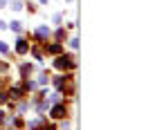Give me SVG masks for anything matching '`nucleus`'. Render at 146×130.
Returning <instances> with one entry per match:
<instances>
[{"label":"nucleus","mask_w":146,"mask_h":130,"mask_svg":"<svg viewBox=\"0 0 146 130\" xmlns=\"http://www.w3.org/2000/svg\"><path fill=\"white\" fill-rule=\"evenodd\" d=\"M58 70H70V67H74V61L70 58V56H61V58H56L54 63Z\"/></svg>","instance_id":"f257e3e1"},{"label":"nucleus","mask_w":146,"mask_h":130,"mask_svg":"<svg viewBox=\"0 0 146 130\" xmlns=\"http://www.w3.org/2000/svg\"><path fill=\"white\" fill-rule=\"evenodd\" d=\"M16 43H18V45H16V52H18V54H27V52H29V45H27V40L18 38Z\"/></svg>","instance_id":"f03ea898"},{"label":"nucleus","mask_w":146,"mask_h":130,"mask_svg":"<svg viewBox=\"0 0 146 130\" xmlns=\"http://www.w3.org/2000/svg\"><path fill=\"white\" fill-rule=\"evenodd\" d=\"M52 117H54V119H63V117H65V108H63V106H54V108H52Z\"/></svg>","instance_id":"7ed1b4c3"},{"label":"nucleus","mask_w":146,"mask_h":130,"mask_svg":"<svg viewBox=\"0 0 146 130\" xmlns=\"http://www.w3.org/2000/svg\"><path fill=\"white\" fill-rule=\"evenodd\" d=\"M47 36H50V29H47V27H38L36 29V38L38 40H45Z\"/></svg>","instance_id":"20e7f679"},{"label":"nucleus","mask_w":146,"mask_h":130,"mask_svg":"<svg viewBox=\"0 0 146 130\" xmlns=\"http://www.w3.org/2000/svg\"><path fill=\"white\" fill-rule=\"evenodd\" d=\"M38 126H45V121H43V119H34V121H29V128H38Z\"/></svg>","instance_id":"39448f33"},{"label":"nucleus","mask_w":146,"mask_h":130,"mask_svg":"<svg viewBox=\"0 0 146 130\" xmlns=\"http://www.w3.org/2000/svg\"><path fill=\"white\" fill-rule=\"evenodd\" d=\"M20 92H23L20 88H11V92H9V96H11V99H18V96H20Z\"/></svg>","instance_id":"423d86ee"},{"label":"nucleus","mask_w":146,"mask_h":130,"mask_svg":"<svg viewBox=\"0 0 146 130\" xmlns=\"http://www.w3.org/2000/svg\"><path fill=\"white\" fill-rule=\"evenodd\" d=\"M61 45H50V54H61Z\"/></svg>","instance_id":"0eeeda50"},{"label":"nucleus","mask_w":146,"mask_h":130,"mask_svg":"<svg viewBox=\"0 0 146 130\" xmlns=\"http://www.w3.org/2000/svg\"><path fill=\"white\" fill-rule=\"evenodd\" d=\"M11 9H14V11H20V9H23V2L14 0V2H11Z\"/></svg>","instance_id":"6e6552de"},{"label":"nucleus","mask_w":146,"mask_h":130,"mask_svg":"<svg viewBox=\"0 0 146 130\" xmlns=\"http://www.w3.org/2000/svg\"><path fill=\"white\" fill-rule=\"evenodd\" d=\"M20 72H23V76H27L29 72H32V65H23V67H20Z\"/></svg>","instance_id":"1a4fd4ad"},{"label":"nucleus","mask_w":146,"mask_h":130,"mask_svg":"<svg viewBox=\"0 0 146 130\" xmlns=\"http://www.w3.org/2000/svg\"><path fill=\"white\" fill-rule=\"evenodd\" d=\"M7 52H9V47H7V45L0 40V54H7Z\"/></svg>","instance_id":"9d476101"},{"label":"nucleus","mask_w":146,"mask_h":130,"mask_svg":"<svg viewBox=\"0 0 146 130\" xmlns=\"http://www.w3.org/2000/svg\"><path fill=\"white\" fill-rule=\"evenodd\" d=\"M32 54H34V56H36V58H38V61H40V58H43V54H40V49H38V47H34V49H32Z\"/></svg>","instance_id":"9b49d317"},{"label":"nucleus","mask_w":146,"mask_h":130,"mask_svg":"<svg viewBox=\"0 0 146 130\" xmlns=\"http://www.w3.org/2000/svg\"><path fill=\"white\" fill-rule=\"evenodd\" d=\"M70 47H72V49L79 47V38H72V40H70Z\"/></svg>","instance_id":"f8f14e48"},{"label":"nucleus","mask_w":146,"mask_h":130,"mask_svg":"<svg viewBox=\"0 0 146 130\" xmlns=\"http://www.w3.org/2000/svg\"><path fill=\"white\" fill-rule=\"evenodd\" d=\"M61 96H63V94H61V92L52 94V101H54V103H58V101H61Z\"/></svg>","instance_id":"ddd939ff"},{"label":"nucleus","mask_w":146,"mask_h":130,"mask_svg":"<svg viewBox=\"0 0 146 130\" xmlns=\"http://www.w3.org/2000/svg\"><path fill=\"white\" fill-rule=\"evenodd\" d=\"M47 79H50L47 74H40V76H38V83H47Z\"/></svg>","instance_id":"4468645a"},{"label":"nucleus","mask_w":146,"mask_h":130,"mask_svg":"<svg viewBox=\"0 0 146 130\" xmlns=\"http://www.w3.org/2000/svg\"><path fill=\"white\" fill-rule=\"evenodd\" d=\"M7 99H9V94H5V92H0V103H5V101H7Z\"/></svg>","instance_id":"2eb2a0df"},{"label":"nucleus","mask_w":146,"mask_h":130,"mask_svg":"<svg viewBox=\"0 0 146 130\" xmlns=\"http://www.w3.org/2000/svg\"><path fill=\"white\" fill-rule=\"evenodd\" d=\"M11 29H14V32H20V22H11Z\"/></svg>","instance_id":"dca6fc26"},{"label":"nucleus","mask_w":146,"mask_h":130,"mask_svg":"<svg viewBox=\"0 0 146 130\" xmlns=\"http://www.w3.org/2000/svg\"><path fill=\"white\" fill-rule=\"evenodd\" d=\"M2 121H5V112L0 110V123H2Z\"/></svg>","instance_id":"f3484780"},{"label":"nucleus","mask_w":146,"mask_h":130,"mask_svg":"<svg viewBox=\"0 0 146 130\" xmlns=\"http://www.w3.org/2000/svg\"><path fill=\"white\" fill-rule=\"evenodd\" d=\"M5 27H7V25H5V22H2V20H0V29H5Z\"/></svg>","instance_id":"a211bd4d"},{"label":"nucleus","mask_w":146,"mask_h":130,"mask_svg":"<svg viewBox=\"0 0 146 130\" xmlns=\"http://www.w3.org/2000/svg\"><path fill=\"white\" fill-rule=\"evenodd\" d=\"M2 7H5V0H0V9H2Z\"/></svg>","instance_id":"6ab92c4d"},{"label":"nucleus","mask_w":146,"mask_h":130,"mask_svg":"<svg viewBox=\"0 0 146 130\" xmlns=\"http://www.w3.org/2000/svg\"><path fill=\"white\" fill-rule=\"evenodd\" d=\"M40 2H43V5H45V2H47V0H40Z\"/></svg>","instance_id":"aec40b11"}]
</instances>
